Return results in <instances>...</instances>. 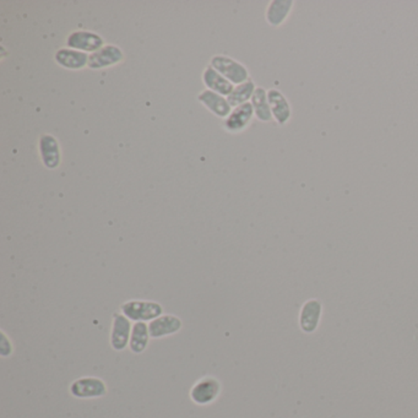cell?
<instances>
[{
	"label": "cell",
	"instance_id": "1",
	"mask_svg": "<svg viewBox=\"0 0 418 418\" xmlns=\"http://www.w3.org/2000/svg\"><path fill=\"white\" fill-rule=\"evenodd\" d=\"M121 314L126 315V318L134 323L139 321H152L163 314V307L162 304L155 301H141V299H132L121 304Z\"/></svg>",
	"mask_w": 418,
	"mask_h": 418
},
{
	"label": "cell",
	"instance_id": "2",
	"mask_svg": "<svg viewBox=\"0 0 418 418\" xmlns=\"http://www.w3.org/2000/svg\"><path fill=\"white\" fill-rule=\"evenodd\" d=\"M213 69L226 78L233 85H241L249 79V71L243 64L227 56H213L210 60Z\"/></svg>",
	"mask_w": 418,
	"mask_h": 418
},
{
	"label": "cell",
	"instance_id": "3",
	"mask_svg": "<svg viewBox=\"0 0 418 418\" xmlns=\"http://www.w3.org/2000/svg\"><path fill=\"white\" fill-rule=\"evenodd\" d=\"M220 394H221V383L218 382V379L207 375L199 379L193 385V388L190 390V399L196 405L207 406L213 401L218 400Z\"/></svg>",
	"mask_w": 418,
	"mask_h": 418
},
{
	"label": "cell",
	"instance_id": "4",
	"mask_svg": "<svg viewBox=\"0 0 418 418\" xmlns=\"http://www.w3.org/2000/svg\"><path fill=\"white\" fill-rule=\"evenodd\" d=\"M69 390L76 399H97L107 394V385L102 379L84 377L70 384Z\"/></svg>",
	"mask_w": 418,
	"mask_h": 418
},
{
	"label": "cell",
	"instance_id": "5",
	"mask_svg": "<svg viewBox=\"0 0 418 418\" xmlns=\"http://www.w3.org/2000/svg\"><path fill=\"white\" fill-rule=\"evenodd\" d=\"M132 321L126 315L119 313L113 314L112 329L109 335V344L115 351H124L129 347V341L132 336Z\"/></svg>",
	"mask_w": 418,
	"mask_h": 418
},
{
	"label": "cell",
	"instance_id": "6",
	"mask_svg": "<svg viewBox=\"0 0 418 418\" xmlns=\"http://www.w3.org/2000/svg\"><path fill=\"white\" fill-rule=\"evenodd\" d=\"M323 315V304L318 299H308L304 302L299 312V329L304 334H313L318 330Z\"/></svg>",
	"mask_w": 418,
	"mask_h": 418
},
{
	"label": "cell",
	"instance_id": "7",
	"mask_svg": "<svg viewBox=\"0 0 418 418\" xmlns=\"http://www.w3.org/2000/svg\"><path fill=\"white\" fill-rule=\"evenodd\" d=\"M104 38L90 31H75L70 34L67 45L71 49L84 53H95L104 46Z\"/></svg>",
	"mask_w": 418,
	"mask_h": 418
},
{
	"label": "cell",
	"instance_id": "8",
	"mask_svg": "<svg viewBox=\"0 0 418 418\" xmlns=\"http://www.w3.org/2000/svg\"><path fill=\"white\" fill-rule=\"evenodd\" d=\"M254 115V108L251 102L241 104L232 109L231 115L224 119V128L231 134L242 132L251 126Z\"/></svg>",
	"mask_w": 418,
	"mask_h": 418
},
{
	"label": "cell",
	"instance_id": "9",
	"mask_svg": "<svg viewBox=\"0 0 418 418\" xmlns=\"http://www.w3.org/2000/svg\"><path fill=\"white\" fill-rule=\"evenodd\" d=\"M183 327L182 319L173 314H162L155 321H150L149 332L151 338H163L172 336L181 332Z\"/></svg>",
	"mask_w": 418,
	"mask_h": 418
},
{
	"label": "cell",
	"instance_id": "10",
	"mask_svg": "<svg viewBox=\"0 0 418 418\" xmlns=\"http://www.w3.org/2000/svg\"><path fill=\"white\" fill-rule=\"evenodd\" d=\"M123 58H124V54L119 47L108 45V46L102 47L97 52L92 53L89 58L87 67L93 70L104 69V68L115 67L117 64L121 63Z\"/></svg>",
	"mask_w": 418,
	"mask_h": 418
},
{
	"label": "cell",
	"instance_id": "11",
	"mask_svg": "<svg viewBox=\"0 0 418 418\" xmlns=\"http://www.w3.org/2000/svg\"><path fill=\"white\" fill-rule=\"evenodd\" d=\"M38 149H40L42 162L47 168L56 170L60 166L62 151H60V145L56 137H53L51 134H43L40 138Z\"/></svg>",
	"mask_w": 418,
	"mask_h": 418
},
{
	"label": "cell",
	"instance_id": "12",
	"mask_svg": "<svg viewBox=\"0 0 418 418\" xmlns=\"http://www.w3.org/2000/svg\"><path fill=\"white\" fill-rule=\"evenodd\" d=\"M268 100L272 118L279 126H286L292 117V108L286 96L277 89H270L268 91Z\"/></svg>",
	"mask_w": 418,
	"mask_h": 418
},
{
	"label": "cell",
	"instance_id": "13",
	"mask_svg": "<svg viewBox=\"0 0 418 418\" xmlns=\"http://www.w3.org/2000/svg\"><path fill=\"white\" fill-rule=\"evenodd\" d=\"M198 100L211 112L212 115H216L218 118L226 119L232 112V107L229 104L227 98L218 95L216 92L204 90L198 96Z\"/></svg>",
	"mask_w": 418,
	"mask_h": 418
},
{
	"label": "cell",
	"instance_id": "14",
	"mask_svg": "<svg viewBox=\"0 0 418 418\" xmlns=\"http://www.w3.org/2000/svg\"><path fill=\"white\" fill-rule=\"evenodd\" d=\"M89 58L87 53L80 52V51H75L71 48H63L59 49L54 59L60 67H63L65 69L70 70H81L89 65Z\"/></svg>",
	"mask_w": 418,
	"mask_h": 418
},
{
	"label": "cell",
	"instance_id": "15",
	"mask_svg": "<svg viewBox=\"0 0 418 418\" xmlns=\"http://www.w3.org/2000/svg\"><path fill=\"white\" fill-rule=\"evenodd\" d=\"M202 81L207 85V90L216 92L218 95L229 97V95L233 91V84L229 82L226 78L220 74L218 71L213 69L211 65H209L207 69L202 73Z\"/></svg>",
	"mask_w": 418,
	"mask_h": 418
},
{
	"label": "cell",
	"instance_id": "16",
	"mask_svg": "<svg viewBox=\"0 0 418 418\" xmlns=\"http://www.w3.org/2000/svg\"><path fill=\"white\" fill-rule=\"evenodd\" d=\"M294 1L293 0H274L270 3L265 18L266 21L274 27H279L286 21L292 12Z\"/></svg>",
	"mask_w": 418,
	"mask_h": 418
},
{
	"label": "cell",
	"instance_id": "17",
	"mask_svg": "<svg viewBox=\"0 0 418 418\" xmlns=\"http://www.w3.org/2000/svg\"><path fill=\"white\" fill-rule=\"evenodd\" d=\"M149 324L139 321L132 325V336L129 341V349L134 355H140L148 349L150 342Z\"/></svg>",
	"mask_w": 418,
	"mask_h": 418
},
{
	"label": "cell",
	"instance_id": "18",
	"mask_svg": "<svg viewBox=\"0 0 418 418\" xmlns=\"http://www.w3.org/2000/svg\"><path fill=\"white\" fill-rule=\"evenodd\" d=\"M253 108H254V115L263 123H269L272 121V113L270 108L269 100H268V91L263 87H257V90L253 95L251 100Z\"/></svg>",
	"mask_w": 418,
	"mask_h": 418
},
{
	"label": "cell",
	"instance_id": "19",
	"mask_svg": "<svg viewBox=\"0 0 418 418\" xmlns=\"http://www.w3.org/2000/svg\"><path fill=\"white\" fill-rule=\"evenodd\" d=\"M255 90H257V86H255L254 81H246L233 89L232 93L227 97V101L231 104V107H235V108L241 104H248L252 100Z\"/></svg>",
	"mask_w": 418,
	"mask_h": 418
},
{
	"label": "cell",
	"instance_id": "20",
	"mask_svg": "<svg viewBox=\"0 0 418 418\" xmlns=\"http://www.w3.org/2000/svg\"><path fill=\"white\" fill-rule=\"evenodd\" d=\"M1 334V338H0V355L1 357H9L12 355V341L10 338L6 336V334L4 332H0Z\"/></svg>",
	"mask_w": 418,
	"mask_h": 418
}]
</instances>
